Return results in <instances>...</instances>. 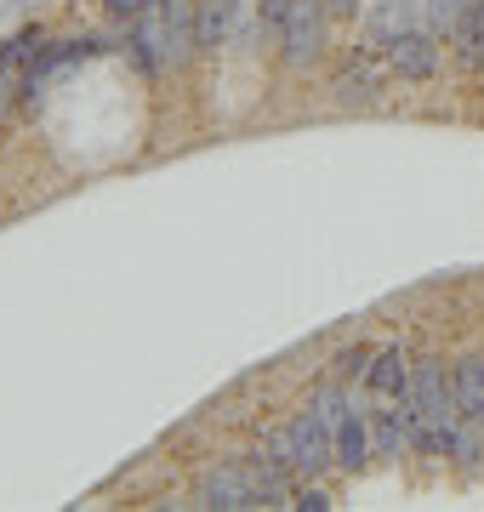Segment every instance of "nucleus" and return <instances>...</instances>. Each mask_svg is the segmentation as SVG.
Instances as JSON below:
<instances>
[{
    "mask_svg": "<svg viewBox=\"0 0 484 512\" xmlns=\"http://www.w3.org/2000/svg\"><path fill=\"white\" fill-rule=\"evenodd\" d=\"M325 23H331V6H325V0H291L285 29H280L285 69L291 74H308L319 63V52H325Z\"/></svg>",
    "mask_w": 484,
    "mask_h": 512,
    "instance_id": "nucleus-1",
    "label": "nucleus"
},
{
    "mask_svg": "<svg viewBox=\"0 0 484 512\" xmlns=\"http://www.w3.org/2000/svg\"><path fill=\"white\" fill-rule=\"evenodd\" d=\"M388 52H376V46H365V52H354L348 63H342V74L331 80V97L336 109H371L376 92H382V80H388Z\"/></svg>",
    "mask_w": 484,
    "mask_h": 512,
    "instance_id": "nucleus-2",
    "label": "nucleus"
},
{
    "mask_svg": "<svg viewBox=\"0 0 484 512\" xmlns=\"http://www.w3.org/2000/svg\"><path fill=\"white\" fill-rule=\"evenodd\" d=\"M291 444H297V478H319L336 461V427L319 416L314 404L291 421Z\"/></svg>",
    "mask_w": 484,
    "mask_h": 512,
    "instance_id": "nucleus-3",
    "label": "nucleus"
},
{
    "mask_svg": "<svg viewBox=\"0 0 484 512\" xmlns=\"http://www.w3.org/2000/svg\"><path fill=\"white\" fill-rule=\"evenodd\" d=\"M388 63H393L399 80H433V69H439V29H433V23L405 29V35L388 46Z\"/></svg>",
    "mask_w": 484,
    "mask_h": 512,
    "instance_id": "nucleus-4",
    "label": "nucleus"
},
{
    "mask_svg": "<svg viewBox=\"0 0 484 512\" xmlns=\"http://www.w3.org/2000/svg\"><path fill=\"white\" fill-rule=\"evenodd\" d=\"M200 507H211V512H251V507H257L251 473H245V467H234V461L211 467V473L200 478Z\"/></svg>",
    "mask_w": 484,
    "mask_h": 512,
    "instance_id": "nucleus-5",
    "label": "nucleus"
},
{
    "mask_svg": "<svg viewBox=\"0 0 484 512\" xmlns=\"http://www.w3.org/2000/svg\"><path fill=\"white\" fill-rule=\"evenodd\" d=\"M160 6V35H166V69H183L200 52V18L194 0H154Z\"/></svg>",
    "mask_w": 484,
    "mask_h": 512,
    "instance_id": "nucleus-6",
    "label": "nucleus"
},
{
    "mask_svg": "<svg viewBox=\"0 0 484 512\" xmlns=\"http://www.w3.org/2000/svg\"><path fill=\"white\" fill-rule=\"evenodd\" d=\"M245 473H251V490H257V507H297V495H291V467L285 461H274L268 450H257V456L245 461Z\"/></svg>",
    "mask_w": 484,
    "mask_h": 512,
    "instance_id": "nucleus-7",
    "label": "nucleus"
},
{
    "mask_svg": "<svg viewBox=\"0 0 484 512\" xmlns=\"http://www.w3.org/2000/svg\"><path fill=\"white\" fill-rule=\"evenodd\" d=\"M450 370H456V410H462V421L484 427V353H467Z\"/></svg>",
    "mask_w": 484,
    "mask_h": 512,
    "instance_id": "nucleus-8",
    "label": "nucleus"
},
{
    "mask_svg": "<svg viewBox=\"0 0 484 512\" xmlns=\"http://www.w3.org/2000/svg\"><path fill=\"white\" fill-rule=\"evenodd\" d=\"M371 427H365V416H359V404H348V410H342V421H336V467H348V473H354V467H365V461H371Z\"/></svg>",
    "mask_w": 484,
    "mask_h": 512,
    "instance_id": "nucleus-9",
    "label": "nucleus"
},
{
    "mask_svg": "<svg viewBox=\"0 0 484 512\" xmlns=\"http://www.w3.org/2000/svg\"><path fill=\"white\" fill-rule=\"evenodd\" d=\"M405 29H416V12H410L405 0H382L371 18H365V46L388 52V46H393L399 35H405Z\"/></svg>",
    "mask_w": 484,
    "mask_h": 512,
    "instance_id": "nucleus-10",
    "label": "nucleus"
},
{
    "mask_svg": "<svg viewBox=\"0 0 484 512\" xmlns=\"http://www.w3.org/2000/svg\"><path fill=\"white\" fill-rule=\"evenodd\" d=\"M450 46H456V63H462V69H479L484 63V0L467 6V18L450 29Z\"/></svg>",
    "mask_w": 484,
    "mask_h": 512,
    "instance_id": "nucleus-11",
    "label": "nucleus"
},
{
    "mask_svg": "<svg viewBox=\"0 0 484 512\" xmlns=\"http://www.w3.org/2000/svg\"><path fill=\"white\" fill-rule=\"evenodd\" d=\"M365 382L382 393V399H399V393H410V359L399 348H388V353H376L371 359V370H365Z\"/></svg>",
    "mask_w": 484,
    "mask_h": 512,
    "instance_id": "nucleus-12",
    "label": "nucleus"
},
{
    "mask_svg": "<svg viewBox=\"0 0 484 512\" xmlns=\"http://www.w3.org/2000/svg\"><path fill=\"white\" fill-rule=\"evenodd\" d=\"M40 63H46V40H40L35 29H23V35H12L0 46V74H12V80H23V74L40 69Z\"/></svg>",
    "mask_w": 484,
    "mask_h": 512,
    "instance_id": "nucleus-13",
    "label": "nucleus"
},
{
    "mask_svg": "<svg viewBox=\"0 0 484 512\" xmlns=\"http://www.w3.org/2000/svg\"><path fill=\"white\" fill-rule=\"evenodd\" d=\"M200 46H223L228 29H234V0H200Z\"/></svg>",
    "mask_w": 484,
    "mask_h": 512,
    "instance_id": "nucleus-14",
    "label": "nucleus"
},
{
    "mask_svg": "<svg viewBox=\"0 0 484 512\" xmlns=\"http://www.w3.org/2000/svg\"><path fill=\"white\" fill-rule=\"evenodd\" d=\"M371 444H376V456H399V450H410V433H405V421H399V410H388V416L376 421Z\"/></svg>",
    "mask_w": 484,
    "mask_h": 512,
    "instance_id": "nucleus-15",
    "label": "nucleus"
},
{
    "mask_svg": "<svg viewBox=\"0 0 484 512\" xmlns=\"http://www.w3.org/2000/svg\"><path fill=\"white\" fill-rule=\"evenodd\" d=\"M467 6H473V0H428V23L439 35H450V29L467 18Z\"/></svg>",
    "mask_w": 484,
    "mask_h": 512,
    "instance_id": "nucleus-16",
    "label": "nucleus"
},
{
    "mask_svg": "<svg viewBox=\"0 0 484 512\" xmlns=\"http://www.w3.org/2000/svg\"><path fill=\"white\" fill-rule=\"evenodd\" d=\"M262 450H268V456H274V461H285V467L297 473V444H291V427H274V433L262 439Z\"/></svg>",
    "mask_w": 484,
    "mask_h": 512,
    "instance_id": "nucleus-17",
    "label": "nucleus"
},
{
    "mask_svg": "<svg viewBox=\"0 0 484 512\" xmlns=\"http://www.w3.org/2000/svg\"><path fill=\"white\" fill-rule=\"evenodd\" d=\"M285 12H291V0H257L262 29H285Z\"/></svg>",
    "mask_w": 484,
    "mask_h": 512,
    "instance_id": "nucleus-18",
    "label": "nucleus"
},
{
    "mask_svg": "<svg viewBox=\"0 0 484 512\" xmlns=\"http://www.w3.org/2000/svg\"><path fill=\"white\" fill-rule=\"evenodd\" d=\"M149 6H154V0H109V12H114L120 23H137L143 12H149Z\"/></svg>",
    "mask_w": 484,
    "mask_h": 512,
    "instance_id": "nucleus-19",
    "label": "nucleus"
},
{
    "mask_svg": "<svg viewBox=\"0 0 484 512\" xmlns=\"http://www.w3.org/2000/svg\"><path fill=\"white\" fill-rule=\"evenodd\" d=\"M12 92H23V80H12V74H0V120L12 114Z\"/></svg>",
    "mask_w": 484,
    "mask_h": 512,
    "instance_id": "nucleus-20",
    "label": "nucleus"
},
{
    "mask_svg": "<svg viewBox=\"0 0 484 512\" xmlns=\"http://www.w3.org/2000/svg\"><path fill=\"white\" fill-rule=\"evenodd\" d=\"M297 507H302V512H331V495H325V490H308V495H297Z\"/></svg>",
    "mask_w": 484,
    "mask_h": 512,
    "instance_id": "nucleus-21",
    "label": "nucleus"
},
{
    "mask_svg": "<svg viewBox=\"0 0 484 512\" xmlns=\"http://www.w3.org/2000/svg\"><path fill=\"white\" fill-rule=\"evenodd\" d=\"M325 6H331V18H354L359 0H325Z\"/></svg>",
    "mask_w": 484,
    "mask_h": 512,
    "instance_id": "nucleus-22",
    "label": "nucleus"
}]
</instances>
